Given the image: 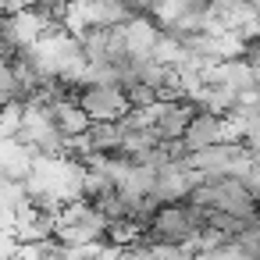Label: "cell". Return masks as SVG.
I'll list each match as a JSON object with an SVG mask.
<instances>
[{
    "mask_svg": "<svg viewBox=\"0 0 260 260\" xmlns=\"http://www.w3.org/2000/svg\"><path fill=\"white\" fill-rule=\"evenodd\" d=\"M72 100L89 114V121H114V118H125L132 111L128 93L114 79H104V75L79 79L75 89H72Z\"/></svg>",
    "mask_w": 260,
    "mask_h": 260,
    "instance_id": "6da1fadb",
    "label": "cell"
},
{
    "mask_svg": "<svg viewBox=\"0 0 260 260\" xmlns=\"http://www.w3.org/2000/svg\"><path fill=\"white\" fill-rule=\"evenodd\" d=\"M228 136H232V121H228V114L210 111V107H200L196 118L189 121L185 136H182V146H185L189 153H196V150L214 146V143H221V139H228Z\"/></svg>",
    "mask_w": 260,
    "mask_h": 260,
    "instance_id": "7a4b0ae2",
    "label": "cell"
},
{
    "mask_svg": "<svg viewBox=\"0 0 260 260\" xmlns=\"http://www.w3.org/2000/svg\"><path fill=\"white\" fill-rule=\"evenodd\" d=\"M253 4V18H256V29H260V0H249Z\"/></svg>",
    "mask_w": 260,
    "mask_h": 260,
    "instance_id": "3957f363",
    "label": "cell"
}]
</instances>
